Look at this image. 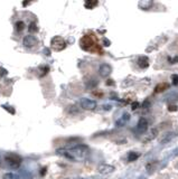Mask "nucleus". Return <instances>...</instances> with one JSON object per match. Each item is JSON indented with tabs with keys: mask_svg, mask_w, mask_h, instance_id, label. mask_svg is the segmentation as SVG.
<instances>
[{
	"mask_svg": "<svg viewBox=\"0 0 178 179\" xmlns=\"http://www.w3.org/2000/svg\"><path fill=\"white\" fill-rule=\"evenodd\" d=\"M80 45L84 51H88V52H96L98 51L100 54L102 53L101 49H100V47L98 46L96 39L93 37V35L83 36L80 40Z\"/></svg>",
	"mask_w": 178,
	"mask_h": 179,
	"instance_id": "obj_1",
	"label": "nucleus"
},
{
	"mask_svg": "<svg viewBox=\"0 0 178 179\" xmlns=\"http://www.w3.org/2000/svg\"><path fill=\"white\" fill-rule=\"evenodd\" d=\"M71 156L73 157V159H84L89 153V148L86 146H76V147L72 148L71 150H69Z\"/></svg>",
	"mask_w": 178,
	"mask_h": 179,
	"instance_id": "obj_2",
	"label": "nucleus"
},
{
	"mask_svg": "<svg viewBox=\"0 0 178 179\" xmlns=\"http://www.w3.org/2000/svg\"><path fill=\"white\" fill-rule=\"evenodd\" d=\"M5 161L7 162L8 166L11 167V168L17 169L20 167L23 159H21L20 156L16 155V153H7V155L5 156Z\"/></svg>",
	"mask_w": 178,
	"mask_h": 179,
	"instance_id": "obj_3",
	"label": "nucleus"
},
{
	"mask_svg": "<svg viewBox=\"0 0 178 179\" xmlns=\"http://www.w3.org/2000/svg\"><path fill=\"white\" fill-rule=\"evenodd\" d=\"M51 47L54 51L61 52L66 48V42H65V39H64L63 37H61V36H55V37H53L51 40Z\"/></svg>",
	"mask_w": 178,
	"mask_h": 179,
	"instance_id": "obj_4",
	"label": "nucleus"
},
{
	"mask_svg": "<svg viewBox=\"0 0 178 179\" xmlns=\"http://www.w3.org/2000/svg\"><path fill=\"white\" fill-rule=\"evenodd\" d=\"M39 43L37 39V37H35L34 35H27L24 37V40H23V45L26 48H33Z\"/></svg>",
	"mask_w": 178,
	"mask_h": 179,
	"instance_id": "obj_5",
	"label": "nucleus"
},
{
	"mask_svg": "<svg viewBox=\"0 0 178 179\" xmlns=\"http://www.w3.org/2000/svg\"><path fill=\"white\" fill-rule=\"evenodd\" d=\"M81 107L84 110H94L96 107V102L94 100L83 97L81 99Z\"/></svg>",
	"mask_w": 178,
	"mask_h": 179,
	"instance_id": "obj_6",
	"label": "nucleus"
},
{
	"mask_svg": "<svg viewBox=\"0 0 178 179\" xmlns=\"http://www.w3.org/2000/svg\"><path fill=\"white\" fill-rule=\"evenodd\" d=\"M115 170V168L112 165H108V163H102L98 167V171L101 175H109Z\"/></svg>",
	"mask_w": 178,
	"mask_h": 179,
	"instance_id": "obj_7",
	"label": "nucleus"
},
{
	"mask_svg": "<svg viewBox=\"0 0 178 179\" xmlns=\"http://www.w3.org/2000/svg\"><path fill=\"white\" fill-rule=\"evenodd\" d=\"M112 73V67L109 64H102L99 68V74L101 75L102 77H108Z\"/></svg>",
	"mask_w": 178,
	"mask_h": 179,
	"instance_id": "obj_8",
	"label": "nucleus"
},
{
	"mask_svg": "<svg viewBox=\"0 0 178 179\" xmlns=\"http://www.w3.org/2000/svg\"><path fill=\"white\" fill-rule=\"evenodd\" d=\"M137 128H138V131L141 132V133L146 132L147 130H148V121H147V119H145V118H140V119H139L138 126H137Z\"/></svg>",
	"mask_w": 178,
	"mask_h": 179,
	"instance_id": "obj_9",
	"label": "nucleus"
},
{
	"mask_svg": "<svg viewBox=\"0 0 178 179\" xmlns=\"http://www.w3.org/2000/svg\"><path fill=\"white\" fill-rule=\"evenodd\" d=\"M152 5H154L152 0H142V1H139L138 3L139 8L142 9V10H149L152 7Z\"/></svg>",
	"mask_w": 178,
	"mask_h": 179,
	"instance_id": "obj_10",
	"label": "nucleus"
},
{
	"mask_svg": "<svg viewBox=\"0 0 178 179\" xmlns=\"http://www.w3.org/2000/svg\"><path fill=\"white\" fill-rule=\"evenodd\" d=\"M150 65V61L147 56H140L138 58V66L140 68H148Z\"/></svg>",
	"mask_w": 178,
	"mask_h": 179,
	"instance_id": "obj_11",
	"label": "nucleus"
},
{
	"mask_svg": "<svg viewBox=\"0 0 178 179\" xmlns=\"http://www.w3.org/2000/svg\"><path fill=\"white\" fill-rule=\"evenodd\" d=\"M130 120V114L129 113H125V114L121 117V118L119 119V120L115 122V126L117 127H123V126H125L128 123V121Z\"/></svg>",
	"mask_w": 178,
	"mask_h": 179,
	"instance_id": "obj_12",
	"label": "nucleus"
},
{
	"mask_svg": "<svg viewBox=\"0 0 178 179\" xmlns=\"http://www.w3.org/2000/svg\"><path fill=\"white\" fill-rule=\"evenodd\" d=\"M158 129H156V128H154V129H151L150 130V132H149V134L144 139V142L146 143V142H148V141H151V140H154V139H156L158 137Z\"/></svg>",
	"mask_w": 178,
	"mask_h": 179,
	"instance_id": "obj_13",
	"label": "nucleus"
},
{
	"mask_svg": "<svg viewBox=\"0 0 178 179\" xmlns=\"http://www.w3.org/2000/svg\"><path fill=\"white\" fill-rule=\"evenodd\" d=\"M168 87H169V84L166 83V82H162V83H159L156 85L155 92H156V93H162V92H165L166 90H168Z\"/></svg>",
	"mask_w": 178,
	"mask_h": 179,
	"instance_id": "obj_14",
	"label": "nucleus"
},
{
	"mask_svg": "<svg viewBox=\"0 0 178 179\" xmlns=\"http://www.w3.org/2000/svg\"><path fill=\"white\" fill-rule=\"evenodd\" d=\"M98 1L96 0H86L84 2V7L86 9H93L94 7H96L98 6Z\"/></svg>",
	"mask_w": 178,
	"mask_h": 179,
	"instance_id": "obj_15",
	"label": "nucleus"
},
{
	"mask_svg": "<svg viewBox=\"0 0 178 179\" xmlns=\"http://www.w3.org/2000/svg\"><path fill=\"white\" fill-rule=\"evenodd\" d=\"M48 71H49V67L48 66H40L37 70V75L39 77H44V76L48 73Z\"/></svg>",
	"mask_w": 178,
	"mask_h": 179,
	"instance_id": "obj_16",
	"label": "nucleus"
},
{
	"mask_svg": "<svg viewBox=\"0 0 178 179\" xmlns=\"http://www.w3.org/2000/svg\"><path fill=\"white\" fill-rule=\"evenodd\" d=\"M139 157H140V153L139 152L131 151V152H129V155H128V161H129V162H133V161H136Z\"/></svg>",
	"mask_w": 178,
	"mask_h": 179,
	"instance_id": "obj_17",
	"label": "nucleus"
},
{
	"mask_svg": "<svg viewBox=\"0 0 178 179\" xmlns=\"http://www.w3.org/2000/svg\"><path fill=\"white\" fill-rule=\"evenodd\" d=\"M174 138V133L173 132H170V133H166L165 136L160 138V143H166V142H169L170 140Z\"/></svg>",
	"mask_w": 178,
	"mask_h": 179,
	"instance_id": "obj_18",
	"label": "nucleus"
},
{
	"mask_svg": "<svg viewBox=\"0 0 178 179\" xmlns=\"http://www.w3.org/2000/svg\"><path fill=\"white\" fill-rule=\"evenodd\" d=\"M67 112H69V114L74 115V114H77V113L80 112V110L77 109L76 105H69V107H67Z\"/></svg>",
	"mask_w": 178,
	"mask_h": 179,
	"instance_id": "obj_19",
	"label": "nucleus"
},
{
	"mask_svg": "<svg viewBox=\"0 0 178 179\" xmlns=\"http://www.w3.org/2000/svg\"><path fill=\"white\" fill-rule=\"evenodd\" d=\"M15 27H16V30L18 32H21L23 30L25 29V22H21V20H18V22H16V25H15Z\"/></svg>",
	"mask_w": 178,
	"mask_h": 179,
	"instance_id": "obj_20",
	"label": "nucleus"
},
{
	"mask_svg": "<svg viewBox=\"0 0 178 179\" xmlns=\"http://www.w3.org/2000/svg\"><path fill=\"white\" fill-rule=\"evenodd\" d=\"M136 95L135 94H132V93H129V94H127V95L125 96V102L127 103H133V102L136 101Z\"/></svg>",
	"mask_w": 178,
	"mask_h": 179,
	"instance_id": "obj_21",
	"label": "nucleus"
},
{
	"mask_svg": "<svg viewBox=\"0 0 178 179\" xmlns=\"http://www.w3.org/2000/svg\"><path fill=\"white\" fill-rule=\"evenodd\" d=\"M156 165H157V161H156V160L151 161V162H149L148 165L146 166L147 171H148V172H152V171L155 170V167H156Z\"/></svg>",
	"mask_w": 178,
	"mask_h": 179,
	"instance_id": "obj_22",
	"label": "nucleus"
},
{
	"mask_svg": "<svg viewBox=\"0 0 178 179\" xmlns=\"http://www.w3.org/2000/svg\"><path fill=\"white\" fill-rule=\"evenodd\" d=\"M28 29H29V32H38V26L36 22H30L29 26H28Z\"/></svg>",
	"mask_w": 178,
	"mask_h": 179,
	"instance_id": "obj_23",
	"label": "nucleus"
},
{
	"mask_svg": "<svg viewBox=\"0 0 178 179\" xmlns=\"http://www.w3.org/2000/svg\"><path fill=\"white\" fill-rule=\"evenodd\" d=\"M3 179H18V178H17L16 175L13 174V172H8V174H5V175H3Z\"/></svg>",
	"mask_w": 178,
	"mask_h": 179,
	"instance_id": "obj_24",
	"label": "nucleus"
},
{
	"mask_svg": "<svg viewBox=\"0 0 178 179\" xmlns=\"http://www.w3.org/2000/svg\"><path fill=\"white\" fill-rule=\"evenodd\" d=\"M171 81H173L174 85H178V74L171 75Z\"/></svg>",
	"mask_w": 178,
	"mask_h": 179,
	"instance_id": "obj_25",
	"label": "nucleus"
},
{
	"mask_svg": "<svg viewBox=\"0 0 178 179\" xmlns=\"http://www.w3.org/2000/svg\"><path fill=\"white\" fill-rule=\"evenodd\" d=\"M139 107H140V103H139V102L135 101V102H133V103H131V109H132L133 111H135V110H137V109H138Z\"/></svg>",
	"mask_w": 178,
	"mask_h": 179,
	"instance_id": "obj_26",
	"label": "nucleus"
},
{
	"mask_svg": "<svg viewBox=\"0 0 178 179\" xmlns=\"http://www.w3.org/2000/svg\"><path fill=\"white\" fill-rule=\"evenodd\" d=\"M177 110H178L177 105H169V107H168V111H169V112H175Z\"/></svg>",
	"mask_w": 178,
	"mask_h": 179,
	"instance_id": "obj_27",
	"label": "nucleus"
},
{
	"mask_svg": "<svg viewBox=\"0 0 178 179\" xmlns=\"http://www.w3.org/2000/svg\"><path fill=\"white\" fill-rule=\"evenodd\" d=\"M168 59H169L170 64H175L176 62H178V57H174V58H170V57H169Z\"/></svg>",
	"mask_w": 178,
	"mask_h": 179,
	"instance_id": "obj_28",
	"label": "nucleus"
},
{
	"mask_svg": "<svg viewBox=\"0 0 178 179\" xmlns=\"http://www.w3.org/2000/svg\"><path fill=\"white\" fill-rule=\"evenodd\" d=\"M7 73H8V72H7L6 70H3V68H0V74H1V75H7Z\"/></svg>",
	"mask_w": 178,
	"mask_h": 179,
	"instance_id": "obj_29",
	"label": "nucleus"
},
{
	"mask_svg": "<svg viewBox=\"0 0 178 179\" xmlns=\"http://www.w3.org/2000/svg\"><path fill=\"white\" fill-rule=\"evenodd\" d=\"M103 44H105L104 46H110V42L106 39V38H104V39H103Z\"/></svg>",
	"mask_w": 178,
	"mask_h": 179,
	"instance_id": "obj_30",
	"label": "nucleus"
},
{
	"mask_svg": "<svg viewBox=\"0 0 178 179\" xmlns=\"http://www.w3.org/2000/svg\"><path fill=\"white\" fill-rule=\"evenodd\" d=\"M106 84H108V85H113V84H114V82H113L112 80H109L108 82H106Z\"/></svg>",
	"mask_w": 178,
	"mask_h": 179,
	"instance_id": "obj_31",
	"label": "nucleus"
},
{
	"mask_svg": "<svg viewBox=\"0 0 178 179\" xmlns=\"http://www.w3.org/2000/svg\"><path fill=\"white\" fill-rule=\"evenodd\" d=\"M93 94H94V95H98V96H102V92H95V91H94Z\"/></svg>",
	"mask_w": 178,
	"mask_h": 179,
	"instance_id": "obj_32",
	"label": "nucleus"
},
{
	"mask_svg": "<svg viewBox=\"0 0 178 179\" xmlns=\"http://www.w3.org/2000/svg\"><path fill=\"white\" fill-rule=\"evenodd\" d=\"M45 53H46V55H47V56H49V55H51V53H49V51H48V49H46Z\"/></svg>",
	"mask_w": 178,
	"mask_h": 179,
	"instance_id": "obj_33",
	"label": "nucleus"
},
{
	"mask_svg": "<svg viewBox=\"0 0 178 179\" xmlns=\"http://www.w3.org/2000/svg\"><path fill=\"white\" fill-rule=\"evenodd\" d=\"M28 3H29V2H28V1H25V2L23 3V5H24V6H27V5H28Z\"/></svg>",
	"mask_w": 178,
	"mask_h": 179,
	"instance_id": "obj_34",
	"label": "nucleus"
},
{
	"mask_svg": "<svg viewBox=\"0 0 178 179\" xmlns=\"http://www.w3.org/2000/svg\"><path fill=\"white\" fill-rule=\"evenodd\" d=\"M0 166H1V161H0Z\"/></svg>",
	"mask_w": 178,
	"mask_h": 179,
	"instance_id": "obj_35",
	"label": "nucleus"
}]
</instances>
